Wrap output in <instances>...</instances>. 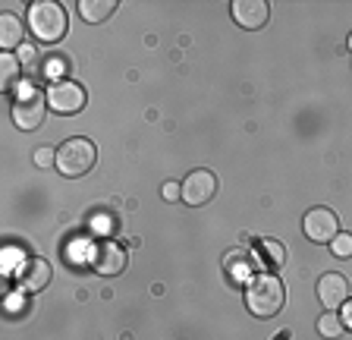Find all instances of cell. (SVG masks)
I'll list each match as a JSON object with an SVG mask.
<instances>
[{
    "label": "cell",
    "instance_id": "obj_1",
    "mask_svg": "<svg viewBox=\"0 0 352 340\" xmlns=\"http://www.w3.org/2000/svg\"><path fill=\"white\" fill-rule=\"evenodd\" d=\"M286 303V287L277 274H255L245 284V306L255 318H274Z\"/></svg>",
    "mask_w": 352,
    "mask_h": 340
},
{
    "label": "cell",
    "instance_id": "obj_2",
    "mask_svg": "<svg viewBox=\"0 0 352 340\" xmlns=\"http://www.w3.org/2000/svg\"><path fill=\"white\" fill-rule=\"evenodd\" d=\"M69 29V19H66L63 7L54 3V0H35L29 7V32L44 41V45H57L60 38Z\"/></svg>",
    "mask_w": 352,
    "mask_h": 340
},
{
    "label": "cell",
    "instance_id": "obj_3",
    "mask_svg": "<svg viewBox=\"0 0 352 340\" xmlns=\"http://www.w3.org/2000/svg\"><path fill=\"white\" fill-rule=\"evenodd\" d=\"M95 161H98V148L85 136H73V139H66L57 148V170L69 180L85 177L88 170L95 167Z\"/></svg>",
    "mask_w": 352,
    "mask_h": 340
},
{
    "label": "cell",
    "instance_id": "obj_4",
    "mask_svg": "<svg viewBox=\"0 0 352 340\" xmlns=\"http://www.w3.org/2000/svg\"><path fill=\"white\" fill-rule=\"evenodd\" d=\"M44 111H47V98L35 89V85H22L19 95L13 101V123L19 126L22 133H32L44 123Z\"/></svg>",
    "mask_w": 352,
    "mask_h": 340
},
{
    "label": "cell",
    "instance_id": "obj_5",
    "mask_svg": "<svg viewBox=\"0 0 352 340\" xmlns=\"http://www.w3.org/2000/svg\"><path fill=\"white\" fill-rule=\"evenodd\" d=\"M44 98H47V107H51L54 114H63V117L79 114L82 107H85V101H88L85 89H82L79 82H73V79H54V82H47Z\"/></svg>",
    "mask_w": 352,
    "mask_h": 340
},
{
    "label": "cell",
    "instance_id": "obj_6",
    "mask_svg": "<svg viewBox=\"0 0 352 340\" xmlns=\"http://www.w3.org/2000/svg\"><path fill=\"white\" fill-rule=\"evenodd\" d=\"M302 230H305V237L311 240V243H327L330 246L340 233V221L330 208H311V211L305 215V221H302Z\"/></svg>",
    "mask_w": 352,
    "mask_h": 340
},
{
    "label": "cell",
    "instance_id": "obj_7",
    "mask_svg": "<svg viewBox=\"0 0 352 340\" xmlns=\"http://www.w3.org/2000/svg\"><path fill=\"white\" fill-rule=\"evenodd\" d=\"M91 265H95V271L104 274V277H117L126 268V249L120 243H113V240H101V243H95V249H91Z\"/></svg>",
    "mask_w": 352,
    "mask_h": 340
},
{
    "label": "cell",
    "instance_id": "obj_8",
    "mask_svg": "<svg viewBox=\"0 0 352 340\" xmlns=\"http://www.w3.org/2000/svg\"><path fill=\"white\" fill-rule=\"evenodd\" d=\"M179 186H183L186 205H205V202H211L214 193H217V177H214L211 170H192Z\"/></svg>",
    "mask_w": 352,
    "mask_h": 340
},
{
    "label": "cell",
    "instance_id": "obj_9",
    "mask_svg": "<svg viewBox=\"0 0 352 340\" xmlns=\"http://www.w3.org/2000/svg\"><path fill=\"white\" fill-rule=\"evenodd\" d=\"M318 299H321V306L327 312L343 309V303L349 299V281H346L343 274H337V271L324 274L321 281H318Z\"/></svg>",
    "mask_w": 352,
    "mask_h": 340
},
{
    "label": "cell",
    "instance_id": "obj_10",
    "mask_svg": "<svg viewBox=\"0 0 352 340\" xmlns=\"http://www.w3.org/2000/svg\"><path fill=\"white\" fill-rule=\"evenodd\" d=\"M230 13H233L236 25H242V29H261L267 19H271V7L264 3V0H233L230 3Z\"/></svg>",
    "mask_w": 352,
    "mask_h": 340
},
{
    "label": "cell",
    "instance_id": "obj_11",
    "mask_svg": "<svg viewBox=\"0 0 352 340\" xmlns=\"http://www.w3.org/2000/svg\"><path fill=\"white\" fill-rule=\"evenodd\" d=\"M51 277H54V271L44 259H25L19 274H16V284H19L22 293H38V290H44L51 284Z\"/></svg>",
    "mask_w": 352,
    "mask_h": 340
},
{
    "label": "cell",
    "instance_id": "obj_12",
    "mask_svg": "<svg viewBox=\"0 0 352 340\" xmlns=\"http://www.w3.org/2000/svg\"><path fill=\"white\" fill-rule=\"evenodd\" d=\"M22 38H25V23H22L16 13H3L0 16V47L3 54L22 47Z\"/></svg>",
    "mask_w": 352,
    "mask_h": 340
},
{
    "label": "cell",
    "instance_id": "obj_13",
    "mask_svg": "<svg viewBox=\"0 0 352 340\" xmlns=\"http://www.w3.org/2000/svg\"><path fill=\"white\" fill-rule=\"evenodd\" d=\"M117 10V0H79V16L85 23H104Z\"/></svg>",
    "mask_w": 352,
    "mask_h": 340
},
{
    "label": "cell",
    "instance_id": "obj_14",
    "mask_svg": "<svg viewBox=\"0 0 352 340\" xmlns=\"http://www.w3.org/2000/svg\"><path fill=\"white\" fill-rule=\"evenodd\" d=\"M255 255L261 259L264 268H283V259H286V249L277 243V240H261V243L255 246Z\"/></svg>",
    "mask_w": 352,
    "mask_h": 340
},
{
    "label": "cell",
    "instance_id": "obj_15",
    "mask_svg": "<svg viewBox=\"0 0 352 340\" xmlns=\"http://www.w3.org/2000/svg\"><path fill=\"white\" fill-rule=\"evenodd\" d=\"M19 70H22L19 57H13V54H3V57H0V89H3V92H13V85L19 82Z\"/></svg>",
    "mask_w": 352,
    "mask_h": 340
},
{
    "label": "cell",
    "instance_id": "obj_16",
    "mask_svg": "<svg viewBox=\"0 0 352 340\" xmlns=\"http://www.w3.org/2000/svg\"><path fill=\"white\" fill-rule=\"evenodd\" d=\"M223 265H227V271L233 274L236 281H242V277H249V274H252V259H249V252H245V249H233V252H227Z\"/></svg>",
    "mask_w": 352,
    "mask_h": 340
},
{
    "label": "cell",
    "instance_id": "obj_17",
    "mask_svg": "<svg viewBox=\"0 0 352 340\" xmlns=\"http://www.w3.org/2000/svg\"><path fill=\"white\" fill-rule=\"evenodd\" d=\"M318 331H321V337L337 340L340 334H343V318H340L337 312H327V315L318 318Z\"/></svg>",
    "mask_w": 352,
    "mask_h": 340
},
{
    "label": "cell",
    "instance_id": "obj_18",
    "mask_svg": "<svg viewBox=\"0 0 352 340\" xmlns=\"http://www.w3.org/2000/svg\"><path fill=\"white\" fill-rule=\"evenodd\" d=\"M330 252H333L337 259H349L352 255V233H337V240L330 243Z\"/></svg>",
    "mask_w": 352,
    "mask_h": 340
},
{
    "label": "cell",
    "instance_id": "obj_19",
    "mask_svg": "<svg viewBox=\"0 0 352 340\" xmlns=\"http://www.w3.org/2000/svg\"><path fill=\"white\" fill-rule=\"evenodd\" d=\"M35 164L38 167H57V151L54 148H35Z\"/></svg>",
    "mask_w": 352,
    "mask_h": 340
},
{
    "label": "cell",
    "instance_id": "obj_20",
    "mask_svg": "<svg viewBox=\"0 0 352 340\" xmlns=\"http://www.w3.org/2000/svg\"><path fill=\"white\" fill-rule=\"evenodd\" d=\"M164 199H167V202L183 199V186H179V183H173V180H170V183H164Z\"/></svg>",
    "mask_w": 352,
    "mask_h": 340
},
{
    "label": "cell",
    "instance_id": "obj_21",
    "mask_svg": "<svg viewBox=\"0 0 352 340\" xmlns=\"http://www.w3.org/2000/svg\"><path fill=\"white\" fill-rule=\"evenodd\" d=\"M60 70H63V60H60V57H47V60H44V73L51 76V82H54V76H57Z\"/></svg>",
    "mask_w": 352,
    "mask_h": 340
},
{
    "label": "cell",
    "instance_id": "obj_22",
    "mask_svg": "<svg viewBox=\"0 0 352 340\" xmlns=\"http://www.w3.org/2000/svg\"><path fill=\"white\" fill-rule=\"evenodd\" d=\"M340 318H343V328H346V331H352V296L343 303V309H340Z\"/></svg>",
    "mask_w": 352,
    "mask_h": 340
},
{
    "label": "cell",
    "instance_id": "obj_23",
    "mask_svg": "<svg viewBox=\"0 0 352 340\" xmlns=\"http://www.w3.org/2000/svg\"><path fill=\"white\" fill-rule=\"evenodd\" d=\"M91 224H95V230H113V221H110L107 215H104V217L98 215V217H95V221H91Z\"/></svg>",
    "mask_w": 352,
    "mask_h": 340
},
{
    "label": "cell",
    "instance_id": "obj_24",
    "mask_svg": "<svg viewBox=\"0 0 352 340\" xmlns=\"http://www.w3.org/2000/svg\"><path fill=\"white\" fill-rule=\"evenodd\" d=\"M29 60H35V51L32 47H19V63H29Z\"/></svg>",
    "mask_w": 352,
    "mask_h": 340
},
{
    "label": "cell",
    "instance_id": "obj_25",
    "mask_svg": "<svg viewBox=\"0 0 352 340\" xmlns=\"http://www.w3.org/2000/svg\"><path fill=\"white\" fill-rule=\"evenodd\" d=\"M349 51H352V32H349Z\"/></svg>",
    "mask_w": 352,
    "mask_h": 340
}]
</instances>
